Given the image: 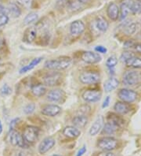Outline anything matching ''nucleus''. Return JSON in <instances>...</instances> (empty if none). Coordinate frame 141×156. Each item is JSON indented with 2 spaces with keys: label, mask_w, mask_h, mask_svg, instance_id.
I'll use <instances>...</instances> for the list:
<instances>
[{
  "label": "nucleus",
  "mask_w": 141,
  "mask_h": 156,
  "mask_svg": "<svg viewBox=\"0 0 141 156\" xmlns=\"http://www.w3.org/2000/svg\"><path fill=\"white\" fill-rule=\"evenodd\" d=\"M110 101H111V98L110 96H107L103 101V104H102V108H107L110 104Z\"/></svg>",
  "instance_id": "37998d69"
},
{
  "label": "nucleus",
  "mask_w": 141,
  "mask_h": 156,
  "mask_svg": "<svg viewBox=\"0 0 141 156\" xmlns=\"http://www.w3.org/2000/svg\"><path fill=\"white\" fill-rule=\"evenodd\" d=\"M114 110L115 112L119 114H126L130 112L131 107L127 103L125 102H117L114 106Z\"/></svg>",
  "instance_id": "6ab92c4d"
},
{
  "label": "nucleus",
  "mask_w": 141,
  "mask_h": 156,
  "mask_svg": "<svg viewBox=\"0 0 141 156\" xmlns=\"http://www.w3.org/2000/svg\"><path fill=\"white\" fill-rule=\"evenodd\" d=\"M55 144H56V141L53 138L46 137V138L42 140V141H41V143L39 145V152L42 154H45L49 150L53 148Z\"/></svg>",
  "instance_id": "ddd939ff"
},
{
  "label": "nucleus",
  "mask_w": 141,
  "mask_h": 156,
  "mask_svg": "<svg viewBox=\"0 0 141 156\" xmlns=\"http://www.w3.org/2000/svg\"><path fill=\"white\" fill-rule=\"evenodd\" d=\"M124 33H126V35H133L135 34V33L136 32L138 29V25L136 23H126V25L124 26Z\"/></svg>",
  "instance_id": "c85d7f7f"
},
{
  "label": "nucleus",
  "mask_w": 141,
  "mask_h": 156,
  "mask_svg": "<svg viewBox=\"0 0 141 156\" xmlns=\"http://www.w3.org/2000/svg\"><path fill=\"white\" fill-rule=\"evenodd\" d=\"M63 76L60 73H53L48 74L43 78V83L49 87H54V86L60 85L62 83Z\"/></svg>",
  "instance_id": "6e6552de"
},
{
  "label": "nucleus",
  "mask_w": 141,
  "mask_h": 156,
  "mask_svg": "<svg viewBox=\"0 0 141 156\" xmlns=\"http://www.w3.org/2000/svg\"><path fill=\"white\" fill-rule=\"evenodd\" d=\"M72 123L76 128H84L88 123V118L86 115H78L72 119Z\"/></svg>",
  "instance_id": "b1692460"
},
{
  "label": "nucleus",
  "mask_w": 141,
  "mask_h": 156,
  "mask_svg": "<svg viewBox=\"0 0 141 156\" xmlns=\"http://www.w3.org/2000/svg\"><path fill=\"white\" fill-rule=\"evenodd\" d=\"M133 0H123L119 7V20L122 21L128 17L129 13H131V7L133 4Z\"/></svg>",
  "instance_id": "9b49d317"
},
{
  "label": "nucleus",
  "mask_w": 141,
  "mask_h": 156,
  "mask_svg": "<svg viewBox=\"0 0 141 156\" xmlns=\"http://www.w3.org/2000/svg\"><path fill=\"white\" fill-rule=\"evenodd\" d=\"M9 142L13 146L18 147H21V148H25L28 146V144L25 141V140L23 138V136L16 130L10 131Z\"/></svg>",
  "instance_id": "0eeeda50"
},
{
  "label": "nucleus",
  "mask_w": 141,
  "mask_h": 156,
  "mask_svg": "<svg viewBox=\"0 0 141 156\" xmlns=\"http://www.w3.org/2000/svg\"><path fill=\"white\" fill-rule=\"evenodd\" d=\"M134 49H135L136 51L140 52V53H141V43L136 44V46L134 47Z\"/></svg>",
  "instance_id": "de8ad7c7"
},
{
  "label": "nucleus",
  "mask_w": 141,
  "mask_h": 156,
  "mask_svg": "<svg viewBox=\"0 0 141 156\" xmlns=\"http://www.w3.org/2000/svg\"><path fill=\"white\" fill-rule=\"evenodd\" d=\"M118 128H119V126L115 125V123L108 122L103 126V133L107 134V135H112V134H115L116 133V131L118 130Z\"/></svg>",
  "instance_id": "cd10ccee"
},
{
  "label": "nucleus",
  "mask_w": 141,
  "mask_h": 156,
  "mask_svg": "<svg viewBox=\"0 0 141 156\" xmlns=\"http://www.w3.org/2000/svg\"><path fill=\"white\" fill-rule=\"evenodd\" d=\"M118 64V58L115 55L110 56L106 61V66L108 69H114Z\"/></svg>",
  "instance_id": "7c9ffc66"
},
{
  "label": "nucleus",
  "mask_w": 141,
  "mask_h": 156,
  "mask_svg": "<svg viewBox=\"0 0 141 156\" xmlns=\"http://www.w3.org/2000/svg\"><path fill=\"white\" fill-rule=\"evenodd\" d=\"M82 5V4L80 3L78 1H68L67 6H68V8L70 10L72 11H75V10H79L80 8H81Z\"/></svg>",
  "instance_id": "2f4dec72"
},
{
  "label": "nucleus",
  "mask_w": 141,
  "mask_h": 156,
  "mask_svg": "<svg viewBox=\"0 0 141 156\" xmlns=\"http://www.w3.org/2000/svg\"><path fill=\"white\" fill-rule=\"evenodd\" d=\"M19 120H20L19 118H14V119H13V120L10 122V124H9V132L14 130L16 126H17V123H18Z\"/></svg>",
  "instance_id": "a19ab883"
},
{
  "label": "nucleus",
  "mask_w": 141,
  "mask_h": 156,
  "mask_svg": "<svg viewBox=\"0 0 141 156\" xmlns=\"http://www.w3.org/2000/svg\"><path fill=\"white\" fill-rule=\"evenodd\" d=\"M126 66L128 67H131V68L134 69H140L141 68V58L136 57V55L133 56L130 58L129 60L125 62Z\"/></svg>",
  "instance_id": "a878e982"
},
{
  "label": "nucleus",
  "mask_w": 141,
  "mask_h": 156,
  "mask_svg": "<svg viewBox=\"0 0 141 156\" xmlns=\"http://www.w3.org/2000/svg\"><path fill=\"white\" fill-rule=\"evenodd\" d=\"M51 156H62V155H60V154H53V155Z\"/></svg>",
  "instance_id": "864d4df0"
},
{
  "label": "nucleus",
  "mask_w": 141,
  "mask_h": 156,
  "mask_svg": "<svg viewBox=\"0 0 141 156\" xmlns=\"http://www.w3.org/2000/svg\"><path fill=\"white\" fill-rule=\"evenodd\" d=\"M42 57H38L32 59V62H31L29 64H28L27 66H23L22 68L20 69V73L22 74V73H25L28 72V71L32 70L33 69L35 68V66H37L39 64L42 62Z\"/></svg>",
  "instance_id": "5701e85b"
},
{
  "label": "nucleus",
  "mask_w": 141,
  "mask_h": 156,
  "mask_svg": "<svg viewBox=\"0 0 141 156\" xmlns=\"http://www.w3.org/2000/svg\"><path fill=\"white\" fill-rule=\"evenodd\" d=\"M123 84L126 86H136L141 81V75L139 72L129 70L125 73L122 78Z\"/></svg>",
  "instance_id": "20e7f679"
},
{
  "label": "nucleus",
  "mask_w": 141,
  "mask_h": 156,
  "mask_svg": "<svg viewBox=\"0 0 141 156\" xmlns=\"http://www.w3.org/2000/svg\"><path fill=\"white\" fill-rule=\"evenodd\" d=\"M4 40H4L3 37L0 36V48H1V47H2V45L4 44Z\"/></svg>",
  "instance_id": "8fccbe9b"
},
{
  "label": "nucleus",
  "mask_w": 141,
  "mask_h": 156,
  "mask_svg": "<svg viewBox=\"0 0 141 156\" xmlns=\"http://www.w3.org/2000/svg\"><path fill=\"white\" fill-rule=\"evenodd\" d=\"M39 20V15L38 13H35V12H32V13H28V15L25 17L24 19V24L25 25H29L32 23H35Z\"/></svg>",
  "instance_id": "c756f323"
},
{
  "label": "nucleus",
  "mask_w": 141,
  "mask_h": 156,
  "mask_svg": "<svg viewBox=\"0 0 141 156\" xmlns=\"http://www.w3.org/2000/svg\"><path fill=\"white\" fill-rule=\"evenodd\" d=\"M7 10L13 17H18L21 15V10L15 2H10L7 6Z\"/></svg>",
  "instance_id": "bb28decb"
},
{
  "label": "nucleus",
  "mask_w": 141,
  "mask_h": 156,
  "mask_svg": "<svg viewBox=\"0 0 141 156\" xmlns=\"http://www.w3.org/2000/svg\"><path fill=\"white\" fill-rule=\"evenodd\" d=\"M9 21V17L5 13H0V27L4 26Z\"/></svg>",
  "instance_id": "c9c22d12"
},
{
  "label": "nucleus",
  "mask_w": 141,
  "mask_h": 156,
  "mask_svg": "<svg viewBox=\"0 0 141 156\" xmlns=\"http://www.w3.org/2000/svg\"><path fill=\"white\" fill-rule=\"evenodd\" d=\"M136 38L140 39V40H141V32H140V33H138V34H136Z\"/></svg>",
  "instance_id": "603ef678"
},
{
  "label": "nucleus",
  "mask_w": 141,
  "mask_h": 156,
  "mask_svg": "<svg viewBox=\"0 0 141 156\" xmlns=\"http://www.w3.org/2000/svg\"><path fill=\"white\" fill-rule=\"evenodd\" d=\"M76 1H78V2H79L82 4H87L90 2L91 0H76Z\"/></svg>",
  "instance_id": "09e8293b"
},
{
  "label": "nucleus",
  "mask_w": 141,
  "mask_h": 156,
  "mask_svg": "<svg viewBox=\"0 0 141 156\" xmlns=\"http://www.w3.org/2000/svg\"><path fill=\"white\" fill-rule=\"evenodd\" d=\"M68 0H58L56 2V6H59L60 8H63L64 6L68 4Z\"/></svg>",
  "instance_id": "79ce46f5"
},
{
  "label": "nucleus",
  "mask_w": 141,
  "mask_h": 156,
  "mask_svg": "<svg viewBox=\"0 0 141 156\" xmlns=\"http://www.w3.org/2000/svg\"><path fill=\"white\" fill-rule=\"evenodd\" d=\"M17 2L26 8H30L33 4V0H17Z\"/></svg>",
  "instance_id": "4c0bfd02"
},
{
  "label": "nucleus",
  "mask_w": 141,
  "mask_h": 156,
  "mask_svg": "<svg viewBox=\"0 0 141 156\" xmlns=\"http://www.w3.org/2000/svg\"><path fill=\"white\" fill-rule=\"evenodd\" d=\"M101 96L102 93L98 90H86L82 93V99L87 103H96Z\"/></svg>",
  "instance_id": "1a4fd4ad"
},
{
  "label": "nucleus",
  "mask_w": 141,
  "mask_h": 156,
  "mask_svg": "<svg viewBox=\"0 0 141 156\" xmlns=\"http://www.w3.org/2000/svg\"><path fill=\"white\" fill-rule=\"evenodd\" d=\"M85 29H86L85 24L80 20L73 21L70 25V33L72 36H79L82 34Z\"/></svg>",
  "instance_id": "4468645a"
},
{
  "label": "nucleus",
  "mask_w": 141,
  "mask_h": 156,
  "mask_svg": "<svg viewBox=\"0 0 141 156\" xmlns=\"http://www.w3.org/2000/svg\"><path fill=\"white\" fill-rule=\"evenodd\" d=\"M90 107H89L88 105H84V106H82L80 108H79V113H80V115H86V116L90 112Z\"/></svg>",
  "instance_id": "e433bc0d"
},
{
  "label": "nucleus",
  "mask_w": 141,
  "mask_h": 156,
  "mask_svg": "<svg viewBox=\"0 0 141 156\" xmlns=\"http://www.w3.org/2000/svg\"><path fill=\"white\" fill-rule=\"evenodd\" d=\"M2 131H3V129H2V122L0 121V135L2 134Z\"/></svg>",
  "instance_id": "3c124183"
},
{
  "label": "nucleus",
  "mask_w": 141,
  "mask_h": 156,
  "mask_svg": "<svg viewBox=\"0 0 141 156\" xmlns=\"http://www.w3.org/2000/svg\"><path fill=\"white\" fill-rule=\"evenodd\" d=\"M61 112V107L58 105L48 104L42 107L41 113L45 116L55 117Z\"/></svg>",
  "instance_id": "f8f14e48"
},
{
  "label": "nucleus",
  "mask_w": 141,
  "mask_h": 156,
  "mask_svg": "<svg viewBox=\"0 0 141 156\" xmlns=\"http://www.w3.org/2000/svg\"><path fill=\"white\" fill-rule=\"evenodd\" d=\"M107 14L111 21H117L119 19V6L115 2H111L107 6Z\"/></svg>",
  "instance_id": "dca6fc26"
},
{
  "label": "nucleus",
  "mask_w": 141,
  "mask_h": 156,
  "mask_svg": "<svg viewBox=\"0 0 141 156\" xmlns=\"http://www.w3.org/2000/svg\"><path fill=\"white\" fill-rule=\"evenodd\" d=\"M98 156H115V154H114V153L110 152V151H108V152L102 153V154H99V155H98Z\"/></svg>",
  "instance_id": "49530a36"
},
{
  "label": "nucleus",
  "mask_w": 141,
  "mask_h": 156,
  "mask_svg": "<svg viewBox=\"0 0 141 156\" xmlns=\"http://www.w3.org/2000/svg\"><path fill=\"white\" fill-rule=\"evenodd\" d=\"M118 96L119 99L125 103H133L137 99V93L135 91L128 88H122L118 92Z\"/></svg>",
  "instance_id": "423d86ee"
},
{
  "label": "nucleus",
  "mask_w": 141,
  "mask_h": 156,
  "mask_svg": "<svg viewBox=\"0 0 141 156\" xmlns=\"http://www.w3.org/2000/svg\"><path fill=\"white\" fill-rule=\"evenodd\" d=\"M135 55H134L133 52L131 51H125L123 52V53L121 55V57H120V60L122 62H126L127 60H129V59L130 58H132L133 56H134Z\"/></svg>",
  "instance_id": "72a5a7b5"
},
{
  "label": "nucleus",
  "mask_w": 141,
  "mask_h": 156,
  "mask_svg": "<svg viewBox=\"0 0 141 156\" xmlns=\"http://www.w3.org/2000/svg\"><path fill=\"white\" fill-rule=\"evenodd\" d=\"M100 80V73L96 71H85L79 76V80L84 84H96Z\"/></svg>",
  "instance_id": "39448f33"
},
{
  "label": "nucleus",
  "mask_w": 141,
  "mask_h": 156,
  "mask_svg": "<svg viewBox=\"0 0 141 156\" xmlns=\"http://www.w3.org/2000/svg\"><path fill=\"white\" fill-rule=\"evenodd\" d=\"M103 122H104V119H103V116H99L96 119V121L94 122L91 126L90 129H89V135L90 136H96L100 133V130L102 129L103 126Z\"/></svg>",
  "instance_id": "f3484780"
},
{
  "label": "nucleus",
  "mask_w": 141,
  "mask_h": 156,
  "mask_svg": "<svg viewBox=\"0 0 141 156\" xmlns=\"http://www.w3.org/2000/svg\"><path fill=\"white\" fill-rule=\"evenodd\" d=\"M86 151H87L86 147V146L82 147L81 148L79 149V151H78L77 154H76V155H75V156H82L83 154H85V153L86 152Z\"/></svg>",
  "instance_id": "c03bdc74"
},
{
  "label": "nucleus",
  "mask_w": 141,
  "mask_h": 156,
  "mask_svg": "<svg viewBox=\"0 0 141 156\" xmlns=\"http://www.w3.org/2000/svg\"><path fill=\"white\" fill-rule=\"evenodd\" d=\"M35 110V103H28L24 108V112L26 114H31L34 112Z\"/></svg>",
  "instance_id": "f704fd0d"
},
{
  "label": "nucleus",
  "mask_w": 141,
  "mask_h": 156,
  "mask_svg": "<svg viewBox=\"0 0 141 156\" xmlns=\"http://www.w3.org/2000/svg\"><path fill=\"white\" fill-rule=\"evenodd\" d=\"M81 58L83 62L88 64H96L101 61V56L99 53L92 51H85L82 54Z\"/></svg>",
  "instance_id": "9d476101"
},
{
  "label": "nucleus",
  "mask_w": 141,
  "mask_h": 156,
  "mask_svg": "<svg viewBox=\"0 0 141 156\" xmlns=\"http://www.w3.org/2000/svg\"><path fill=\"white\" fill-rule=\"evenodd\" d=\"M11 156H26V154L22 151H17L13 153Z\"/></svg>",
  "instance_id": "a18cd8bd"
},
{
  "label": "nucleus",
  "mask_w": 141,
  "mask_h": 156,
  "mask_svg": "<svg viewBox=\"0 0 141 156\" xmlns=\"http://www.w3.org/2000/svg\"><path fill=\"white\" fill-rule=\"evenodd\" d=\"M95 51L96 53H100V54H106L107 52V49L102 45H99L95 47Z\"/></svg>",
  "instance_id": "ea45409f"
},
{
  "label": "nucleus",
  "mask_w": 141,
  "mask_h": 156,
  "mask_svg": "<svg viewBox=\"0 0 141 156\" xmlns=\"http://www.w3.org/2000/svg\"><path fill=\"white\" fill-rule=\"evenodd\" d=\"M119 85V81L118 79L115 77H111L108 80H106V82L103 84V88L106 92H111L116 89Z\"/></svg>",
  "instance_id": "aec40b11"
},
{
  "label": "nucleus",
  "mask_w": 141,
  "mask_h": 156,
  "mask_svg": "<svg viewBox=\"0 0 141 156\" xmlns=\"http://www.w3.org/2000/svg\"><path fill=\"white\" fill-rule=\"evenodd\" d=\"M63 134L66 137H68L71 139H75L80 136L81 132L78 128L75 127V126H67L63 130Z\"/></svg>",
  "instance_id": "a211bd4d"
},
{
  "label": "nucleus",
  "mask_w": 141,
  "mask_h": 156,
  "mask_svg": "<svg viewBox=\"0 0 141 156\" xmlns=\"http://www.w3.org/2000/svg\"><path fill=\"white\" fill-rule=\"evenodd\" d=\"M12 93V88L9 87V84H5L0 88V95L2 96H7Z\"/></svg>",
  "instance_id": "473e14b6"
},
{
  "label": "nucleus",
  "mask_w": 141,
  "mask_h": 156,
  "mask_svg": "<svg viewBox=\"0 0 141 156\" xmlns=\"http://www.w3.org/2000/svg\"><path fill=\"white\" fill-rule=\"evenodd\" d=\"M65 97V92L61 89H53L47 94V99L50 102H60Z\"/></svg>",
  "instance_id": "2eb2a0df"
},
{
  "label": "nucleus",
  "mask_w": 141,
  "mask_h": 156,
  "mask_svg": "<svg viewBox=\"0 0 141 156\" xmlns=\"http://www.w3.org/2000/svg\"><path fill=\"white\" fill-rule=\"evenodd\" d=\"M72 63V58L69 57H62L60 58L48 60L44 64V67L53 70H62L68 68Z\"/></svg>",
  "instance_id": "f257e3e1"
},
{
  "label": "nucleus",
  "mask_w": 141,
  "mask_h": 156,
  "mask_svg": "<svg viewBox=\"0 0 141 156\" xmlns=\"http://www.w3.org/2000/svg\"><path fill=\"white\" fill-rule=\"evenodd\" d=\"M36 36H37V29L35 27H31L25 31L24 40L27 43H32L34 40H35Z\"/></svg>",
  "instance_id": "4be33fe9"
},
{
  "label": "nucleus",
  "mask_w": 141,
  "mask_h": 156,
  "mask_svg": "<svg viewBox=\"0 0 141 156\" xmlns=\"http://www.w3.org/2000/svg\"><path fill=\"white\" fill-rule=\"evenodd\" d=\"M40 130L35 126H27L23 132V138L28 144H34L39 136Z\"/></svg>",
  "instance_id": "f03ea898"
},
{
  "label": "nucleus",
  "mask_w": 141,
  "mask_h": 156,
  "mask_svg": "<svg viewBox=\"0 0 141 156\" xmlns=\"http://www.w3.org/2000/svg\"><path fill=\"white\" fill-rule=\"evenodd\" d=\"M97 147L105 151H111L115 150L118 147V140L111 136L102 137L98 140Z\"/></svg>",
  "instance_id": "7ed1b4c3"
},
{
  "label": "nucleus",
  "mask_w": 141,
  "mask_h": 156,
  "mask_svg": "<svg viewBox=\"0 0 141 156\" xmlns=\"http://www.w3.org/2000/svg\"><path fill=\"white\" fill-rule=\"evenodd\" d=\"M136 44H137V43L134 40H127L126 42H125L124 45L123 46H124L125 48H126V49H127V48H134Z\"/></svg>",
  "instance_id": "58836bf2"
},
{
  "label": "nucleus",
  "mask_w": 141,
  "mask_h": 156,
  "mask_svg": "<svg viewBox=\"0 0 141 156\" xmlns=\"http://www.w3.org/2000/svg\"><path fill=\"white\" fill-rule=\"evenodd\" d=\"M96 27L101 33H105L109 28V23L103 17H97L96 19Z\"/></svg>",
  "instance_id": "412c9836"
},
{
  "label": "nucleus",
  "mask_w": 141,
  "mask_h": 156,
  "mask_svg": "<svg viewBox=\"0 0 141 156\" xmlns=\"http://www.w3.org/2000/svg\"><path fill=\"white\" fill-rule=\"evenodd\" d=\"M32 92L35 96L42 97L46 93V88L42 84H36L32 87Z\"/></svg>",
  "instance_id": "393cba45"
}]
</instances>
